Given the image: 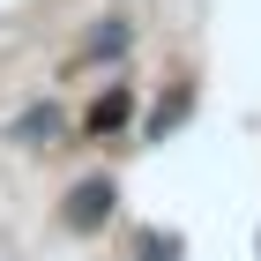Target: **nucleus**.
<instances>
[{"instance_id": "1", "label": "nucleus", "mask_w": 261, "mask_h": 261, "mask_svg": "<svg viewBox=\"0 0 261 261\" xmlns=\"http://www.w3.org/2000/svg\"><path fill=\"white\" fill-rule=\"evenodd\" d=\"M97 201H112V187H82V194L67 201V209H75V224H90V209H97Z\"/></svg>"}, {"instance_id": "2", "label": "nucleus", "mask_w": 261, "mask_h": 261, "mask_svg": "<svg viewBox=\"0 0 261 261\" xmlns=\"http://www.w3.org/2000/svg\"><path fill=\"white\" fill-rule=\"evenodd\" d=\"M120 45H127V30H120V22H105V30H97V45H90V60H105V53H120Z\"/></svg>"}]
</instances>
